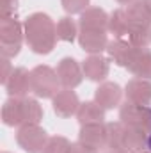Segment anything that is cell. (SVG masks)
I'll list each match as a JSON object with an SVG mask.
<instances>
[{"label":"cell","instance_id":"277c9868","mask_svg":"<svg viewBox=\"0 0 151 153\" xmlns=\"http://www.w3.org/2000/svg\"><path fill=\"white\" fill-rule=\"evenodd\" d=\"M48 141V134L39 125H21L16 134V143L25 153H41Z\"/></svg>","mask_w":151,"mask_h":153},{"label":"cell","instance_id":"e0dca14e","mask_svg":"<svg viewBox=\"0 0 151 153\" xmlns=\"http://www.w3.org/2000/svg\"><path fill=\"white\" fill-rule=\"evenodd\" d=\"M76 119L80 125H91V123H103L105 119V109L96 102H84L78 107L76 112Z\"/></svg>","mask_w":151,"mask_h":153},{"label":"cell","instance_id":"4316f807","mask_svg":"<svg viewBox=\"0 0 151 153\" xmlns=\"http://www.w3.org/2000/svg\"><path fill=\"white\" fill-rule=\"evenodd\" d=\"M91 0H61L62 4V9L68 13V14H82L87 5H89Z\"/></svg>","mask_w":151,"mask_h":153},{"label":"cell","instance_id":"d590c367","mask_svg":"<svg viewBox=\"0 0 151 153\" xmlns=\"http://www.w3.org/2000/svg\"><path fill=\"white\" fill-rule=\"evenodd\" d=\"M141 153H151V152H141Z\"/></svg>","mask_w":151,"mask_h":153},{"label":"cell","instance_id":"ba28073f","mask_svg":"<svg viewBox=\"0 0 151 153\" xmlns=\"http://www.w3.org/2000/svg\"><path fill=\"white\" fill-rule=\"evenodd\" d=\"M7 94L11 98H27V94L32 91L30 87V71L23 66L14 68L13 75L9 76L7 84L4 85Z\"/></svg>","mask_w":151,"mask_h":153},{"label":"cell","instance_id":"52a82bcc","mask_svg":"<svg viewBox=\"0 0 151 153\" xmlns=\"http://www.w3.org/2000/svg\"><path fill=\"white\" fill-rule=\"evenodd\" d=\"M52 107H53V112L66 119V117H71L73 114L78 112V107H80V102H78V96L73 89H66L62 87L53 98H52Z\"/></svg>","mask_w":151,"mask_h":153},{"label":"cell","instance_id":"7a4b0ae2","mask_svg":"<svg viewBox=\"0 0 151 153\" xmlns=\"http://www.w3.org/2000/svg\"><path fill=\"white\" fill-rule=\"evenodd\" d=\"M57 71L46 64H38L30 70V87L38 98H53L61 89Z\"/></svg>","mask_w":151,"mask_h":153},{"label":"cell","instance_id":"8992f818","mask_svg":"<svg viewBox=\"0 0 151 153\" xmlns=\"http://www.w3.org/2000/svg\"><path fill=\"white\" fill-rule=\"evenodd\" d=\"M57 76H59V82L62 87L66 89H75L82 84V78H84V70L82 66L76 62L73 57H62L55 68Z\"/></svg>","mask_w":151,"mask_h":153},{"label":"cell","instance_id":"d6a6232c","mask_svg":"<svg viewBox=\"0 0 151 153\" xmlns=\"http://www.w3.org/2000/svg\"><path fill=\"white\" fill-rule=\"evenodd\" d=\"M142 2H144V5H146V9H148V13L151 16V0H142Z\"/></svg>","mask_w":151,"mask_h":153},{"label":"cell","instance_id":"1f68e13d","mask_svg":"<svg viewBox=\"0 0 151 153\" xmlns=\"http://www.w3.org/2000/svg\"><path fill=\"white\" fill-rule=\"evenodd\" d=\"M117 4H121V5H132V4H135V2H139V0H115Z\"/></svg>","mask_w":151,"mask_h":153},{"label":"cell","instance_id":"30bf717a","mask_svg":"<svg viewBox=\"0 0 151 153\" xmlns=\"http://www.w3.org/2000/svg\"><path fill=\"white\" fill-rule=\"evenodd\" d=\"M121 98H123V89L115 82H101L94 91V100L105 111H110L121 105Z\"/></svg>","mask_w":151,"mask_h":153},{"label":"cell","instance_id":"4fadbf2b","mask_svg":"<svg viewBox=\"0 0 151 153\" xmlns=\"http://www.w3.org/2000/svg\"><path fill=\"white\" fill-rule=\"evenodd\" d=\"M109 14L101 7H87L78 20L80 30H109Z\"/></svg>","mask_w":151,"mask_h":153},{"label":"cell","instance_id":"f546056e","mask_svg":"<svg viewBox=\"0 0 151 153\" xmlns=\"http://www.w3.org/2000/svg\"><path fill=\"white\" fill-rule=\"evenodd\" d=\"M21 46H16V45H0V57L4 59H13L20 53Z\"/></svg>","mask_w":151,"mask_h":153},{"label":"cell","instance_id":"cb8c5ba5","mask_svg":"<svg viewBox=\"0 0 151 153\" xmlns=\"http://www.w3.org/2000/svg\"><path fill=\"white\" fill-rule=\"evenodd\" d=\"M128 41L141 48V50H146L151 45V25H142V27H135L130 30L128 34Z\"/></svg>","mask_w":151,"mask_h":153},{"label":"cell","instance_id":"6da1fadb","mask_svg":"<svg viewBox=\"0 0 151 153\" xmlns=\"http://www.w3.org/2000/svg\"><path fill=\"white\" fill-rule=\"evenodd\" d=\"M23 29H25V43L34 53L46 55L55 48L57 43L55 23L46 13H32L25 20Z\"/></svg>","mask_w":151,"mask_h":153},{"label":"cell","instance_id":"ac0fdd59","mask_svg":"<svg viewBox=\"0 0 151 153\" xmlns=\"http://www.w3.org/2000/svg\"><path fill=\"white\" fill-rule=\"evenodd\" d=\"M148 139H150V134L146 130L135 128V126H126V132H124V150L128 153L144 152V148H148Z\"/></svg>","mask_w":151,"mask_h":153},{"label":"cell","instance_id":"7c38bea8","mask_svg":"<svg viewBox=\"0 0 151 153\" xmlns=\"http://www.w3.org/2000/svg\"><path fill=\"white\" fill-rule=\"evenodd\" d=\"M109 38L105 34V30H80L78 34V45L84 52H87L89 55L94 53H101L103 50H107L109 46Z\"/></svg>","mask_w":151,"mask_h":153},{"label":"cell","instance_id":"603a6c76","mask_svg":"<svg viewBox=\"0 0 151 153\" xmlns=\"http://www.w3.org/2000/svg\"><path fill=\"white\" fill-rule=\"evenodd\" d=\"M128 71L137 78L151 80V50H141L133 64L128 68Z\"/></svg>","mask_w":151,"mask_h":153},{"label":"cell","instance_id":"836d02e7","mask_svg":"<svg viewBox=\"0 0 151 153\" xmlns=\"http://www.w3.org/2000/svg\"><path fill=\"white\" fill-rule=\"evenodd\" d=\"M107 153H128L126 150H109Z\"/></svg>","mask_w":151,"mask_h":153},{"label":"cell","instance_id":"8d00e7d4","mask_svg":"<svg viewBox=\"0 0 151 153\" xmlns=\"http://www.w3.org/2000/svg\"><path fill=\"white\" fill-rule=\"evenodd\" d=\"M2 153H9V152H2Z\"/></svg>","mask_w":151,"mask_h":153},{"label":"cell","instance_id":"8fae6325","mask_svg":"<svg viewBox=\"0 0 151 153\" xmlns=\"http://www.w3.org/2000/svg\"><path fill=\"white\" fill-rule=\"evenodd\" d=\"M23 39H25V29L16 20V16L0 18V45L21 46Z\"/></svg>","mask_w":151,"mask_h":153},{"label":"cell","instance_id":"5bb4252c","mask_svg":"<svg viewBox=\"0 0 151 153\" xmlns=\"http://www.w3.org/2000/svg\"><path fill=\"white\" fill-rule=\"evenodd\" d=\"M2 123L5 126H21L25 125V107H23V98H7L2 105Z\"/></svg>","mask_w":151,"mask_h":153},{"label":"cell","instance_id":"484cf974","mask_svg":"<svg viewBox=\"0 0 151 153\" xmlns=\"http://www.w3.org/2000/svg\"><path fill=\"white\" fill-rule=\"evenodd\" d=\"M70 146H71V143L64 135H52V137H48L41 153H68Z\"/></svg>","mask_w":151,"mask_h":153},{"label":"cell","instance_id":"3957f363","mask_svg":"<svg viewBox=\"0 0 151 153\" xmlns=\"http://www.w3.org/2000/svg\"><path fill=\"white\" fill-rule=\"evenodd\" d=\"M119 121L126 126L142 128L148 134L151 132V107L139 105L133 102H124L119 107Z\"/></svg>","mask_w":151,"mask_h":153},{"label":"cell","instance_id":"83f0119b","mask_svg":"<svg viewBox=\"0 0 151 153\" xmlns=\"http://www.w3.org/2000/svg\"><path fill=\"white\" fill-rule=\"evenodd\" d=\"M18 0H0V18L16 16Z\"/></svg>","mask_w":151,"mask_h":153},{"label":"cell","instance_id":"5b68a950","mask_svg":"<svg viewBox=\"0 0 151 153\" xmlns=\"http://www.w3.org/2000/svg\"><path fill=\"white\" fill-rule=\"evenodd\" d=\"M139 52H141V48L133 46L128 41V38H115L107 46V53L114 61V64H117L121 68H126V70L133 64V61L137 59Z\"/></svg>","mask_w":151,"mask_h":153},{"label":"cell","instance_id":"4dcf8cb0","mask_svg":"<svg viewBox=\"0 0 151 153\" xmlns=\"http://www.w3.org/2000/svg\"><path fill=\"white\" fill-rule=\"evenodd\" d=\"M68 153H98V150H94V148H91V146H87V144L76 141V143H71Z\"/></svg>","mask_w":151,"mask_h":153},{"label":"cell","instance_id":"ffe728a7","mask_svg":"<svg viewBox=\"0 0 151 153\" xmlns=\"http://www.w3.org/2000/svg\"><path fill=\"white\" fill-rule=\"evenodd\" d=\"M126 14H128V20H130V25L132 29L135 27H142V25H151V16L144 5L142 0L132 4V5H126Z\"/></svg>","mask_w":151,"mask_h":153},{"label":"cell","instance_id":"7402d4cb","mask_svg":"<svg viewBox=\"0 0 151 153\" xmlns=\"http://www.w3.org/2000/svg\"><path fill=\"white\" fill-rule=\"evenodd\" d=\"M55 30H57V39L64 43H73L78 38V25L71 16L59 18V22L55 23Z\"/></svg>","mask_w":151,"mask_h":153},{"label":"cell","instance_id":"9a60e30c","mask_svg":"<svg viewBox=\"0 0 151 153\" xmlns=\"http://www.w3.org/2000/svg\"><path fill=\"white\" fill-rule=\"evenodd\" d=\"M82 70L84 76L93 80V82H101L109 75V59H105L101 53H94V55H87L85 61L82 62Z\"/></svg>","mask_w":151,"mask_h":153},{"label":"cell","instance_id":"2e32d148","mask_svg":"<svg viewBox=\"0 0 151 153\" xmlns=\"http://www.w3.org/2000/svg\"><path fill=\"white\" fill-rule=\"evenodd\" d=\"M124 94L128 102L139 103V105H150L151 103V80L146 78H132L126 87H124Z\"/></svg>","mask_w":151,"mask_h":153},{"label":"cell","instance_id":"9c48e42d","mask_svg":"<svg viewBox=\"0 0 151 153\" xmlns=\"http://www.w3.org/2000/svg\"><path fill=\"white\" fill-rule=\"evenodd\" d=\"M78 141L98 150V152L101 148H107V125L105 123L82 125V128L78 132Z\"/></svg>","mask_w":151,"mask_h":153},{"label":"cell","instance_id":"44dd1931","mask_svg":"<svg viewBox=\"0 0 151 153\" xmlns=\"http://www.w3.org/2000/svg\"><path fill=\"white\" fill-rule=\"evenodd\" d=\"M124 132L126 125L121 121L107 123V148L109 150H124Z\"/></svg>","mask_w":151,"mask_h":153},{"label":"cell","instance_id":"f1b7e54d","mask_svg":"<svg viewBox=\"0 0 151 153\" xmlns=\"http://www.w3.org/2000/svg\"><path fill=\"white\" fill-rule=\"evenodd\" d=\"M13 71H14V66L11 64V59H0V84L2 85H5L7 84V80H9V76L13 75Z\"/></svg>","mask_w":151,"mask_h":153},{"label":"cell","instance_id":"e575fe53","mask_svg":"<svg viewBox=\"0 0 151 153\" xmlns=\"http://www.w3.org/2000/svg\"><path fill=\"white\" fill-rule=\"evenodd\" d=\"M148 148H150V152H151V132H150V139H148Z\"/></svg>","mask_w":151,"mask_h":153},{"label":"cell","instance_id":"d6986e66","mask_svg":"<svg viewBox=\"0 0 151 153\" xmlns=\"http://www.w3.org/2000/svg\"><path fill=\"white\" fill-rule=\"evenodd\" d=\"M130 30H132V25H130L126 9L121 7V9L112 11V14L109 18V32L114 38H128Z\"/></svg>","mask_w":151,"mask_h":153},{"label":"cell","instance_id":"d4e9b609","mask_svg":"<svg viewBox=\"0 0 151 153\" xmlns=\"http://www.w3.org/2000/svg\"><path fill=\"white\" fill-rule=\"evenodd\" d=\"M25 107V125H39L43 119V109L36 98H23Z\"/></svg>","mask_w":151,"mask_h":153}]
</instances>
